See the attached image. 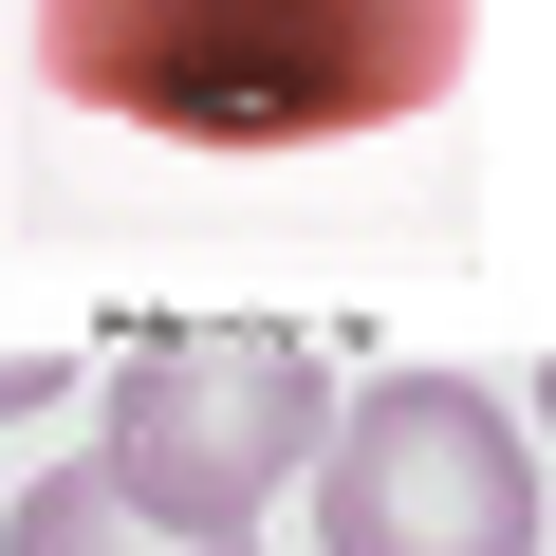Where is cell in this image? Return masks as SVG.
Segmentation results:
<instances>
[{
	"label": "cell",
	"instance_id": "7a4b0ae2",
	"mask_svg": "<svg viewBox=\"0 0 556 556\" xmlns=\"http://www.w3.org/2000/svg\"><path fill=\"white\" fill-rule=\"evenodd\" d=\"M56 75L93 93H149V130H353L371 93L445 75V20H298V0H186V20H56Z\"/></svg>",
	"mask_w": 556,
	"mask_h": 556
},
{
	"label": "cell",
	"instance_id": "3957f363",
	"mask_svg": "<svg viewBox=\"0 0 556 556\" xmlns=\"http://www.w3.org/2000/svg\"><path fill=\"white\" fill-rule=\"evenodd\" d=\"M316 538L334 556H538V445L464 371H390L316 445Z\"/></svg>",
	"mask_w": 556,
	"mask_h": 556
},
{
	"label": "cell",
	"instance_id": "277c9868",
	"mask_svg": "<svg viewBox=\"0 0 556 556\" xmlns=\"http://www.w3.org/2000/svg\"><path fill=\"white\" fill-rule=\"evenodd\" d=\"M0 556H204V538H149V519H130V501H112L93 464H56V482H38L20 519H0Z\"/></svg>",
	"mask_w": 556,
	"mask_h": 556
},
{
	"label": "cell",
	"instance_id": "8992f818",
	"mask_svg": "<svg viewBox=\"0 0 556 556\" xmlns=\"http://www.w3.org/2000/svg\"><path fill=\"white\" fill-rule=\"evenodd\" d=\"M538 427H556V371H538Z\"/></svg>",
	"mask_w": 556,
	"mask_h": 556
},
{
	"label": "cell",
	"instance_id": "6da1fadb",
	"mask_svg": "<svg viewBox=\"0 0 556 556\" xmlns=\"http://www.w3.org/2000/svg\"><path fill=\"white\" fill-rule=\"evenodd\" d=\"M316 445H334V371H316L298 334H260V316H167V334H130V371H112L93 482H112L149 538L241 556V519L298 482Z\"/></svg>",
	"mask_w": 556,
	"mask_h": 556
},
{
	"label": "cell",
	"instance_id": "5b68a950",
	"mask_svg": "<svg viewBox=\"0 0 556 556\" xmlns=\"http://www.w3.org/2000/svg\"><path fill=\"white\" fill-rule=\"evenodd\" d=\"M0 408H56V353H0Z\"/></svg>",
	"mask_w": 556,
	"mask_h": 556
}]
</instances>
